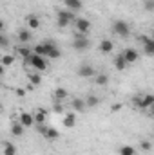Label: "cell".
Returning a JSON list of instances; mask_svg holds the SVG:
<instances>
[{
	"mask_svg": "<svg viewBox=\"0 0 154 155\" xmlns=\"http://www.w3.org/2000/svg\"><path fill=\"white\" fill-rule=\"evenodd\" d=\"M24 63L26 65H31V67H35L37 71H45V67H47V61H45V56H40V54H31V56H27V58H24Z\"/></svg>",
	"mask_w": 154,
	"mask_h": 155,
	"instance_id": "1",
	"label": "cell"
},
{
	"mask_svg": "<svg viewBox=\"0 0 154 155\" xmlns=\"http://www.w3.org/2000/svg\"><path fill=\"white\" fill-rule=\"evenodd\" d=\"M73 20H76V16H75L73 11H58V25L60 27H65Z\"/></svg>",
	"mask_w": 154,
	"mask_h": 155,
	"instance_id": "2",
	"label": "cell"
},
{
	"mask_svg": "<svg viewBox=\"0 0 154 155\" xmlns=\"http://www.w3.org/2000/svg\"><path fill=\"white\" fill-rule=\"evenodd\" d=\"M134 103L138 105V108H151L154 105V96L152 94H145L143 97H136Z\"/></svg>",
	"mask_w": 154,
	"mask_h": 155,
	"instance_id": "3",
	"label": "cell"
},
{
	"mask_svg": "<svg viewBox=\"0 0 154 155\" xmlns=\"http://www.w3.org/2000/svg\"><path fill=\"white\" fill-rule=\"evenodd\" d=\"M113 29H114V33L118 35V36H127V35H129V25H127L123 20H118V22H114Z\"/></svg>",
	"mask_w": 154,
	"mask_h": 155,
	"instance_id": "4",
	"label": "cell"
},
{
	"mask_svg": "<svg viewBox=\"0 0 154 155\" xmlns=\"http://www.w3.org/2000/svg\"><path fill=\"white\" fill-rule=\"evenodd\" d=\"M73 47H75V49H78V51H83V49H87V47H89V40L83 38V35H82V33H78L76 36H75Z\"/></svg>",
	"mask_w": 154,
	"mask_h": 155,
	"instance_id": "5",
	"label": "cell"
},
{
	"mask_svg": "<svg viewBox=\"0 0 154 155\" xmlns=\"http://www.w3.org/2000/svg\"><path fill=\"white\" fill-rule=\"evenodd\" d=\"M53 47H54L53 43H38V45L33 49V52H35V54H40V56H49V52H51Z\"/></svg>",
	"mask_w": 154,
	"mask_h": 155,
	"instance_id": "6",
	"label": "cell"
},
{
	"mask_svg": "<svg viewBox=\"0 0 154 155\" xmlns=\"http://www.w3.org/2000/svg\"><path fill=\"white\" fill-rule=\"evenodd\" d=\"M140 41L143 43V51H145V54L154 56V40H151L149 36H142Z\"/></svg>",
	"mask_w": 154,
	"mask_h": 155,
	"instance_id": "7",
	"label": "cell"
},
{
	"mask_svg": "<svg viewBox=\"0 0 154 155\" xmlns=\"http://www.w3.org/2000/svg\"><path fill=\"white\" fill-rule=\"evenodd\" d=\"M75 24H76V31L78 33H87L89 29H91V22L89 20H85V18H76L75 20Z\"/></svg>",
	"mask_w": 154,
	"mask_h": 155,
	"instance_id": "8",
	"label": "cell"
},
{
	"mask_svg": "<svg viewBox=\"0 0 154 155\" xmlns=\"http://www.w3.org/2000/svg\"><path fill=\"white\" fill-rule=\"evenodd\" d=\"M78 74L82 78H91L93 74H94V69L91 67V65H87V63H83L80 69H78Z\"/></svg>",
	"mask_w": 154,
	"mask_h": 155,
	"instance_id": "9",
	"label": "cell"
},
{
	"mask_svg": "<svg viewBox=\"0 0 154 155\" xmlns=\"http://www.w3.org/2000/svg\"><path fill=\"white\" fill-rule=\"evenodd\" d=\"M127 65H129V63H127V60H125V56H123V54L116 56V60H114V67H116V71H123V69H125Z\"/></svg>",
	"mask_w": 154,
	"mask_h": 155,
	"instance_id": "10",
	"label": "cell"
},
{
	"mask_svg": "<svg viewBox=\"0 0 154 155\" xmlns=\"http://www.w3.org/2000/svg\"><path fill=\"white\" fill-rule=\"evenodd\" d=\"M123 56H125L127 63H134V61L138 60V52H136L134 49H127V51L123 52Z\"/></svg>",
	"mask_w": 154,
	"mask_h": 155,
	"instance_id": "11",
	"label": "cell"
},
{
	"mask_svg": "<svg viewBox=\"0 0 154 155\" xmlns=\"http://www.w3.org/2000/svg\"><path fill=\"white\" fill-rule=\"evenodd\" d=\"M24 128H26V126H24L20 121H15V123L11 124V132H13V135H16V137L24 134Z\"/></svg>",
	"mask_w": 154,
	"mask_h": 155,
	"instance_id": "12",
	"label": "cell"
},
{
	"mask_svg": "<svg viewBox=\"0 0 154 155\" xmlns=\"http://www.w3.org/2000/svg\"><path fill=\"white\" fill-rule=\"evenodd\" d=\"M20 123H22L24 126H31V124L35 123V116H31V114H27V112H24V114L20 116Z\"/></svg>",
	"mask_w": 154,
	"mask_h": 155,
	"instance_id": "13",
	"label": "cell"
},
{
	"mask_svg": "<svg viewBox=\"0 0 154 155\" xmlns=\"http://www.w3.org/2000/svg\"><path fill=\"white\" fill-rule=\"evenodd\" d=\"M113 49H114V45H113L111 40H102V41H100V51H102V52H111Z\"/></svg>",
	"mask_w": 154,
	"mask_h": 155,
	"instance_id": "14",
	"label": "cell"
},
{
	"mask_svg": "<svg viewBox=\"0 0 154 155\" xmlns=\"http://www.w3.org/2000/svg\"><path fill=\"white\" fill-rule=\"evenodd\" d=\"M71 107H73V110H76V112H82V110L87 107V103H85L83 99H73Z\"/></svg>",
	"mask_w": 154,
	"mask_h": 155,
	"instance_id": "15",
	"label": "cell"
},
{
	"mask_svg": "<svg viewBox=\"0 0 154 155\" xmlns=\"http://www.w3.org/2000/svg\"><path fill=\"white\" fill-rule=\"evenodd\" d=\"M64 4H65L71 11H78V9L82 7V2H80V0H64Z\"/></svg>",
	"mask_w": 154,
	"mask_h": 155,
	"instance_id": "16",
	"label": "cell"
},
{
	"mask_svg": "<svg viewBox=\"0 0 154 155\" xmlns=\"http://www.w3.org/2000/svg\"><path fill=\"white\" fill-rule=\"evenodd\" d=\"M18 40H20L22 43H27V41L31 40V33H29L27 29H22V31L18 33Z\"/></svg>",
	"mask_w": 154,
	"mask_h": 155,
	"instance_id": "17",
	"label": "cell"
},
{
	"mask_svg": "<svg viewBox=\"0 0 154 155\" xmlns=\"http://www.w3.org/2000/svg\"><path fill=\"white\" fill-rule=\"evenodd\" d=\"M26 20H27V24H29V27H31V29H38L40 22H38V18H37L35 15H29Z\"/></svg>",
	"mask_w": 154,
	"mask_h": 155,
	"instance_id": "18",
	"label": "cell"
},
{
	"mask_svg": "<svg viewBox=\"0 0 154 155\" xmlns=\"http://www.w3.org/2000/svg\"><path fill=\"white\" fill-rule=\"evenodd\" d=\"M4 153H5V155H15V153H16L15 144H11V143H4Z\"/></svg>",
	"mask_w": 154,
	"mask_h": 155,
	"instance_id": "19",
	"label": "cell"
},
{
	"mask_svg": "<svg viewBox=\"0 0 154 155\" xmlns=\"http://www.w3.org/2000/svg\"><path fill=\"white\" fill-rule=\"evenodd\" d=\"M64 124H65L67 128L75 126V114H73V112H71V114H67V116L64 117Z\"/></svg>",
	"mask_w": 154,
	"mask_h": 155,
	"instance_id": "20",
	"label": "cell"
},
{
	"mask_svg": "<svg viewBox=\"0 0 154 155\" xmlns=\"http://www.w3.org/2000/svg\"><path fill=\"white\" fill-rule=\"evenodd\" d=\"M18 54H20L22 58H27V56H31L33 52H31V49H29V47L22 45V47H18Z\"/></svg>",
	"mask_w": 154,
	"mask_h": 155,
	"instance_id": "21",
	"label": "cell"
},
{
	"mask_svg": "<svg viewBox=\"0 0 154 155\" xmlns=\"http://www.w3.org/2000/svg\"><path fill=\"white\" fill-rule=\"evenodd\" d=\"M13 61H15V56H11V54H4L2 56V65L4 67H9Z\"/></svg>",
	"mask_w": 154,
	"mask_h": 155,
	"instance_id": "22",
	"label": "cell"
},
{
	"mask_svg": "<svg viewBox=\"0 0 154 155\" xmlns=\"http://www.w3.org/2000/svg\"><path fill=\"white\" fill-rule=\"evenodd\" d=\"M44 121H45V110H42V108H40L38 112H37V116H35V123L44 124Z\"/></svg>",
	"mask_w": 154,
	"mask_h": 155,
	"instance_id": "23",
	"label": "cell"
},
{
	"mask_svg": "<svg viewBox=\"0 0 154 155\" xmlns=\"http://www.w3.org/2000/svg\"><path fill=\"white\" fill-rule=\"evenodd\" d=\"M54 97H56V99H64V97H67V90L62 88V87L56 88V90H54Z\"/></svg>",
	"mask_w": 154,
	"mask_h": 155,
	"instance_id": "24",
	"label": "cell"
},
{
	"mask_svg": "<svg viewBox=\"0 0 154 155\" xmlns=\"http://www.w3.org/2000/svg\"><path fill=\"white\" fill-rule=\"evenodd\" d=\"M44 135H45V137H47V139H56V137H58V135H60V134H58V132H56V130H54V128H47V130H45V134H44Z\"/></svg>",
	"mask_w": 154,
	"mask_h": 155,
	"instance_id": "25",
	"label": "cell"
},
{
	"mask_svg": "<svg viewBox=\"0 0 154 155\" xmlns=\"http://www.w3.org/2000/svg\"><path fill=\"white\" fill-rule=\"evenodd\" d=\"M136 152H134V148L132 146H121L120 148V155H134Z\"/></svg>",
	"mask_w": 154,
	"mask_h": 155,
	"instance_id": "26",
	"label": "cell"
},
{
	"mask_svg": "<svg viewBox=\"0 0 154 155\" xmlns=\"http://www.w3.org/2000/svg\"><path fill=\"white\" fill-rule=\"evenodd\" d=\"M29 81H31V85H40L42 83V78H40V74H29Z\"/></svg>",
	"mask_w": 154,
	"mask_h": 155,
	"instance_id": "27",
	"label": "cell"
},
{
	"mask_svg": "<svg viewBox=\"0 0 154 155\" xmlns=\"http://www.w3.org/2000/svg\"><path fill=\"white\" fill-rule=\"evenodd\" d=\"M85 103H87V107H96V105H98V97H96V96H89Z\"/></svg>",
	"mask_w": 154,
	"mask_h": 155,
	"instance_id": "28",
	"label": "cell"
},
{
	"mask_svg": "<svg viewBox=\"0 0 154 155\" xmlns=\"http://www.w3.org/2000/svg\"><path fill=\"white\" fill-rule=\"evenodd\" d=\"M47 58H60V51H58V47H53Z\"/></svg>",
	"mask_w": 154,
	"mask_h": 155,
	"instance_id": "29",
	"label": "cell"
},
{
	"mask_svg": "<svg viewBox=\"0 0 154 155\" xmlns=\"http://www.w3.org/2000/svg\"><path fill=\"white\" fill-rule=\"evenodd\" d=\"M96 83L98 85H107V76L105 74H100V76L96 78Z\"/></svg>",
	"mask_w": 154,
	"mask_h": 155,
	"instance_id": "30",
	"label": "cell"
},
{
	"mask_svg": "<svg viewBox=\"0 0 154 155\" xmlns=\"http://www.w3.org/2000/svg\"><path fill=\"white\" fill-rule=\"evenodd\" d=\"M142 150L149 152V150H151V143H149V141H142Z\"/></svg>",
	"mask_w": 154,
	"mask_h": 155,
	"instance_id": "31",
	"label": "cell"
},
{
	"mask_svg": "<svg viewBox=\"0 0 154 155\" xmlns=\"http://www.w3.org/2000/svg\"><path fill=\"white\" fill-rule=\"evenodd\" d=\"M120 110H121V103H114L111 107V112H120Z\"/></svg>",
	"mask_w": 154,
	"mask_h": 155,
	"instance_id": "32",
	"label": "cell"
},
{
	"mask_svg": "<svg viewBox=\"0 0 154 155\" xmlns=\"http://www.w3.org/2000/svg\"><path fill=\"white\" fill-rule=\"evenodd\" d=\"M53 110H54L56 114H62V112H64V107H62V105H54V108H53Z\"/></svg>",
	"mask_w": 154,
	"mask_h": 155,
	"instance_id": "33",
	"label": "cell"
},
{
	"mask_svg": "<svg viewBox=\"0 0 154 155\" xmlns=\"http://www.w3.org/2000/svg\"><path fill=\"white\" fill-rule=\"evenodd\" d=\"M15 92H16V96H18V97H24V94H26V90H24V88H16Z\"/></svg>",
	"mask_w": 154,
	"mask_h": 155,
	"instance_id": "34",
	"label": "cell"
},
{
	"mask_svg": "<svg viewBox=\"0 0 154 155\" xmlns=\"http://www.w3.org/2000/svg\"><path fill=\"white\" fill-rule=\"evenodd\" d=\"M5 45H7V38H5V36H2V47H5Z\"/></svg>",
	"mask_w": 154,
	"mask_h": 155,
	"instance_id": "35",
	"label": "cell"
},
{
	"mask_svg": "<svg viewBox=\"0 0 154 155\" xmlns=\"http://www.w3.org/2000/svg\"><path fill=\"white\" fill-rule=\"evenodd\" d=\"M151 112H152V116H154V105H152V107H151Z\"/></svg>",
	"mask_w": 154,
	"mask_h": 155,
	"instance_id": "36",
	"label": "cell"
}]
</instances>
